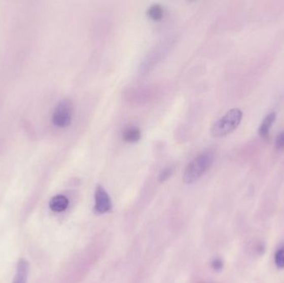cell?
<instances>
[{"mask_svg": "<svg viewBox=\"0 0 284 283\" xmlns=\"http://www.w3.org/2000/svg\"><path fill=\"white\" fill-rule=\"evenodd\" d=\"M214 153L210 150L202 151L194 158L184 172L183 180L186 184L198 181L213 164Z\"/></svg>", "mask_w": 284, "mask_h": 283, "instance_id": "obj_1", "label": "cell"}, {"mask_svg": "<svg viewBox=\"0 0 284 283\" xmlns=\"http://www.w3.org/2000/svg\"><path fill=\"white\" fill-rule=\"evenodd\" d=\"M243 112L238 108L229 110L226 114L220 117L211 127V134L215 137H223L234 131L240 124Z\"/></svg>", "mask_w": 284, "mask_h": 283, "instance_id": "obj_2", "label": "cell"}, {"mask_svg": "<svg viewBox=\"0 0 284 283\" xmlns=\"http://www.w3.org/2000/svg\"><path fill=\"white\" fill-rule=\"evenodd\" d=\"M74 105L71 100L64 99L60 101L53 111V122L57 127H66L71 123Z\"/></svg>", "mask_w": 284, "mask_h": 283, "instance_id": "obj_3", "label": "cell"}, {"mask_svg": "<svg viewBox=\"0 0 284 283\" xmlns=\"http://www.w3.org/2000/svg\"><path fill=\"white\" fill-rule=\"evenodd\" d=\"M95 212L97 215H103L112 208L110 196L101 185H97L95 190Z\"/></svg>", "mask_w": 284, "mask_h": 283, "instance_id": "obj_4", "label": "cell"}, {"mask_svg": "<svg viewBox=\"0 0 284 283\" xmlns=\"http://www.w3.org/2000/svg\"><path fill=\"white\" fill-rule=\"evenodd\" d=\"M29 272V264L25 259L21 258L17 263L16 273L13 283H26Z\"/></svg>", "mask_w": 284, "mask_h": 283, "instance_id": "obj_5", "label": "cell"}, {"mask_svg": "<svg viewBox=\"0 0 284 283\" xmlns=\"http://www.w3.org/2000/svg\"><path fill=\"white\" fill-rule=\"evenodd\" d=\"M69 200L66 196L62 194H57L53 197L49 202V208L54 212H62L67 208Z\"/></svg>", "mask_w": 284, "mask_h": 283, "instance_id": "obj_6", "label": "cell"}, {"mask_svg": "<svg viewBox=\"0 0 284 283\" xmlns=\"http://www.w3.org/2000/svg\"><path fill=\"white\" fill-rule=\"evenodd\" d=\"M275 120H276V112H269L264 117L260 125V127H259V133L260 136L263 138H267L269 135L271 128L273 126Z\"/></svg>", "mask_w": 284, "mask_h": 283, "instance_id": "obj_7", "label": "cell"}, {"mask_svg": "<svg viewBox=\"0 0 284 283\" xmlns=\"http://www.w3.org/2000/svg\"><path fill=\"white\" fill-rule=\"evenodd\" d=\"M141 136V131L135 126H130L126 127L122 133L124 140L127 142H138Z\"/></svg>", "mask_w": 284, "mask_h": 283, "instance_id": "obj_8", "label": "cell"}, {"mask_svg": "<svg viewBox=\"0 0 284 283\" xmlns=\"http://www.w3.org/2000/svg\"><path fill=\"white\" fill-rule=\"evenodd\" d=\"M147 14L153 20H161L164 16V9H163L162 5H160L158 3H156L148 7Z\"/></svg>", "mask_w": 284, "mask_h": 283, "instance_id": "obj_9", "label": "cell"}, {"mask_svg": "<svg viewBox=\"0 0 284 283\" xmlns=\"http://www.w3.org/2000/svg\"><path fill=\"white\" fill-rule=\"evenodd\" d=\"M274 262L277 268H284V245L280 246L275 253Z\"/></svg>", "mask_w": 284, "mask_h": 283, "instance_id": "obj_10", "label": "cell"}, {"mask_svg": "<svg viewBox=\"0 0 284 283\" xmlns=\"http://www.w3.org/2000/svg\"><path fill=\"white\" fill-rule=\"evenodd\" d=\"M174 171V169L173 167H167L165 169H163L162 171L160 173V175H159V180L161 182H164V181H166L167 179L170 178V175L173 173Z\"/></svg>", "mask_w": 284, "mask_h": 283, "instance_id": "obj_11", "label": "cell"}, {"mask_svg": "<svg viewBox=\"0 0 284 283\" xmlns=\"http://www.w3.org/2000/svg\"><path fill=\"white\" fill-rule=\"evenodd\" d=\"M275 146L277 150H283L284 149V130L277 135V139L275 140Z\"/></svg>", "mask_w": 284, "mask_h": 283, "instance_id": "obj_12", "label": "cell"}, {"mask_svg": "<svg viewBox=\"0 0 284 283\" xmlns=\"http://www.w3.org/2000/svg\"><path fill=\"white\" fill-rule=\"evenodd\" d=\"M212 267L216 271H221L223 269V262L220 258H216L212 262Z\"/></svg>", "mask_w": 284, "mask_h": 283, "instance_id": "obj_13", "label": "cell"}, {"mask_svg": "<svg viewBox=\"0 0 284 283\" xmlns=\"http://www.w3.org/2000/svg\"><path fill=\"white\" fill-rule=\"evenodd\" d=\"M201 283H204V282H201Z\"/></svg>", "mask_w": 284, "mask_h": 283, "instance_id": "obj_14", "label": "cell"}]
</instances>
